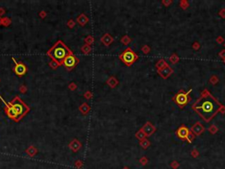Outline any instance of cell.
I'll use <instances>...</instances> for the list:
<instances>
[{
    "instance_id": "obj_1",
    "label": "cell",
    "mask_w": 225,
    "mask_h": 169,
    "mask_svg": "<svg viewBox=\"0 0 225 169\" xmlns=\"http://www.w3.org/2000/svg\"><path fill=\"white\" fill-rule=\"evenodd\" d=\"M222 103L210 93L208 89H204L200 96L192 106V109L205 121L209 123L222 107Z\"/></svg>"
},
{
    "instance_id": "obj_2",
    "label": "cell",
    "mask_w": 225,
    "mask_h": 169,
    "mask_svg": "<svg viewBox=\"0 0 225 169\" xmlns=\"http://www.w3.org/2000/svg\"><path fill=\"white\" fill-rule=\"evenodd\" d=\"M72 51L65 45L62 41H58L48 51V54L53 61H55L58 65L62 64V62L65 59V57L70 54H71Z\"/></svg>"
},
{
    "instance_id": "obj_3",
    "label": "cell",
    "mask_w": 225,
    "mask_h": 169,
    "mask_svg": "<svg viewBox=\"0 0 225 169\" xmlns=\"http://www.w3.org/2000/svg\"><path fill=\"white\" fill-rule=\"evenodd\" d=\"M9 103L12 107V108L14 109L15 113H16V115H17L16 121H19L21 120V118L24 117L30 110V108L22 101L21 99H19V96H15L14 99Z\"/></svg>"
},
{
    "instance_id": "obj_4",
    "label": "cell",
    "mask_w": 225,
    "mask_h": 169,
    "mask_svg": "<svg viewBox=\"0 0 225 169\" xmlns=\"http://www.w3.org/2000/svg\"><path fill=\"white\" fill-rule=\"evenodd\" d=\"M192 92V89L189 91L185 92L183 89H180L176 94L172 97V100L179 106V108H184L188 103L191 101L190 92Z\"/></svg>"
},
{
    "instance_id": "obj_5",
    "label": "cell",
    "mask_w": 225,
    "mask_h": 169,
    "mask_svg": "<svg viewBox=\"0 0 225 169\" xmlns=\"http://www.w3.org/2000/svg\"><path fill=\"white\" fill-rule=\"evenodd\" d=\"M120 60L126 66H131L138 59V55L133 51L132 49L127 48L121 55H119Z\"/></svg>"
},
{
    "instance_id": "obj_6",
    "label": "cell",
    "mask_w": 225,
    "mask_h": 169,
    "mask_svg": "<svg viewBox=\"0 0 225 169\" xmlns=\"http://www.w3.org/2000/svg\"><path fill=\"white\" fill-rule=\"evenodd\" d=\"M78 63H79L78 58L76 57L73 53H71V54H70L69 55H67V57H65V59L63 60V62H62V65H63L68 71H71L72 69H74L76 66H77Z\"/></svg>"
},
{
    "instance_id": "obj_7",
    "label": "cell",
    "mask_w": 225,
    "mask_h": 169,
    "mask_svg": "<svg viewBox=\"0 0 225 169\" xmlns=\"http://www.w3.org/2000/svg\"><path fill=\"white\" fill-rule=\"evenodd\" d=\"M12 61L14 62L15 65H14V68H13V71L14 72L17 74L18 76H23L27 73V66H26L24 63H21V62H19L18 63L16 59L14 57H12Z\"/></svg>"
},
{
    "instance_id": "obj_8",
    "label": "cell",
    "mask_w": 225,
    "mask_h": 169,
    "mask_svg": "<svg viewBox=\"0 0 225 169\" xmlns=\"http://www.w3.org/2000/svg\"><path fill=\"white\" fill-rule=\"evenodd\" d=\"M0 100H1L2 101H3V103L4 104V106H6V115H8V117L11 118V119H12L13 121H16V120H17V115H16V113H15L14 109L12 108V107L11 105H10V103L6 102V100H4L3 98H2V96H0Z\"/></svg>"
},
{
    "instance_id": "obj_9",
    "label": "cell",
    "mask_w": 225,
    "mask_h": 169,
    "mask_svg": "<svg viewBox=\"0 0 225 169\" xmlns=\"http://www.w3.org/2000/svg\"><path fill=\"white\" fill-rule=\"evenodd\" d=\"M141 129L144 132L146 137H150L151 135H153L154 133H155V131L156 130V128L150 123V121H147V123H146L141 128Z\"/></svg>"
},
{
    "instance_id": "obj_10",
    "label": "cell",
    "mask_w": 225,
    "mask_h": 169,
    "mask_svg": "<svg viewBox=\"0 0 225 169\" xmlns=\"http://www.w3.org/2000/svg\"><path fill=\"white\" fill-rule=\"evenodd\" d=\"M205 127L203 126V124L200 123V121H196V123L193 124V125L191 127L190 131L193 132V134L196 136H200L205 131Z\"/></svg>"
},
{
    "instance_id": "obj_11",
    "label": "cell",
    "mask_w": 225,
    "mask_h": 169,
    "mask_svg": "<svg viewBox=\"0 0 225 169\" xmlns=\"http://www.w3.org/2000/svg\"><path fill=\"white\" fill-rule=\"evenodd\" d=\"M189 131H190V129H188L187 126H185L184 124H182V125L177 129L176 135L179 138L182 139V140H185L188 133H189Z\"/></svg>"
},
{
    "instance_id": "obj_12",
    "label": "cell",
    "mask_w": 225,
    "mask_h": 169,
    "mask_svg": "<svg viewBox=\"0 0 225 169\" xmlns=\"http://www.w3.org/2000/svg\"><path fill=\"white\" fill-rule=\"evenodd\" d=\"M158 73L159 74V75H160V77L162 78L166 79V78H168L172 73H173V69H172L171 66L169 65V66H167L166 68L163 69V70L158 71Z\"/></svg>"
},
{
    "instance_id": "obj_13",
    "label": "cell",
    "mask_w": 225,
    "mask_h": 169,
    "mask_svg": "<svg viewBox=\"0 0 225 169\" xmlns=\"http://www.w3.org/2000/svg\"><path fill=\"white\" fill-rule=\"evenodd\" d=\"M100 41H101L102 43L105 45V46L108 47L109 45H111L112 42H114V37H112L110 34L106 33V34H105L104 35L101 37Z\"/></svg>"
},
{
    "instance_id": "obj_14",
    "label": "cell",
    "mask_w": 225,
    "mask_h": 169,
    "mask_svg": "<svg viewBox=\"0 0 225 169\" xmlns=\"http://www.w3.org/2000/svg\"><path fill=\"white\" fill-rule=\"evenodd\" d=\"M69 147H70V149L72 151V152H77V151H79L80 148L82 147V144L80 143L79 140H77V139L75 138V139H73L72 141L70 143Z\"/></svg>"
},
{
    "instance_id": "obj_15",
    "label": "cell",
    "mask_w": 225,
    "mask_h": 169,
    "mask_svg": "<svg viewBox=\"0 0 225 169\" xmlns=\"http://www.w3.org/2000/svg\"><path fill=\"white\" fill-rule=\"evenodd\" d=\"M77 23L79 24V25L84 26L86 25V24L88 23L89 18H88L87 16L85 14V13H81V14L77 18Z\"/></svg>"
},
{
    "instance_id": "obj_16",
    "label": "cell",
    "mask_w": 225,
    "mask_h": 169,
    "mask_svg": "<svg viewBox=\"0 0 225 169\" xmlns=\"http://www.w3.org/2000/svg\"><path fill=\"white\" fill-rule=\"evenodd\" d=\"M106 84H108L111 88H114V87H116L119 84V80L115 78V77L112 76L106 80Z\"/></svg>"
},
{
    "instance_id": "obj_17",
    "label": "cell",
    "mask_w": 225,
    "mask_h": 169,
    "mask_svg": "<svg viewBox=\"0 0 225 169\" xmlns=\"http://www.w3.org/2000/svg\"><path fill=\"white\" fill-rule=\"evenodd\" d=\"M155 66H156V69L158 71H161V70H163V69L166 68L167 66H169V64L167 63V62H166L165 60L162 58V59L158 60V62H156V63L155 64Z\"/></svg>"
},
{
    "instance_id": "obj_18",
    "label": "cell",
    "mask_w": 225,
    "mask_h": 169,
    "mask_svg": "<svg viewBox=\"0 0 225 169\" xmlns=\"http://www.w3.org/2000/svg\"><path fill=\"white\" fill-rule=\"evenodd\" d=\"M79 110L81 111V113L83 114V115H86V114H88L89 112H90L91 110V107L89 106L88 103H83L82 105L79 107Z\"/></svg>"
},
{
    "instance_id": "obj_19",
    "label": "cell",
    "mask_w": 225,
    "mask_h": 169,
    "mask_svg": "<svg viewBox=\"0 0 225 169\" xmlns=\"http://www.w3.org/2000/svg\"><path fill=\"white\" fill-rule=\"evenodd\" d=\"M169 61H170V63H172V64H176V63H179V57L176 54V53H173V54L171 55V57H169Z\"/></svg>"
},
{
    "instance_id": "obj_20",
    "label": "cell",
    "mask_w": 225,
    "mask_h": 169,
    "mask_svg": "<svg viewBox=\"0 0 225 169\" xmlns=\"http://www.w3.org/2000/svg\"><path fill=\"white\" fill-rule=\"evenodd\" d=\"M140 146L143 148V149H148V147L150 146V140H149L147 137H146V138H144L143 140H142V141H140Z\"/></svg>"
},
{
    "instance_id": "obj_21",
    "label": "cell",
    "mask_w": 225,
    "mask_h": 169,
    "mask_svg": "<svg viewBox=\"0 0 225 169\" xmlns=\"http://www.w3.org/2000/svg\"><path fill=\"white\" fill-rule=\"evenodd\" d=\"M26 152L27 153L28 155L30 156V157H33V156H35L36 153H37V149H36V147H35V146H30V147H28V149L26 151Z\"/></svg>"
},
{
    "instance_id": "obj_22",
    "label": "cell",
    "mask_w": 225,
    "mask_h": 169,
    "mask_svg": "<svg viewBox=\"0 0 225 169\" xmlns=\"http://www.w3.org/2000/svg\"><path fill=\"white\" fill-rule=\"evenodd\" d=\"M131 41H132V39L130 38L129 35H124V36H122L121 38V42L123 45H125V46L129 45Z\"/></svg>"
},
{
    "instance_id": "obj_23",
    "label": "cell",
    "mask_w": 225,
    "mask_h": 169,
    "mask_svg": "<svg viewBox=\"0 0 225 169\" xmlns=\"http://www.w3.org/2000/svg\"><path fill=\"white\" fill-rule=\"evenodd\" d=\"M135 137H136V138L138 139V140H140V141H142V140H143L144 138H146V136H145V134H144V132H143L142 129H139V130H138L136 133H135Z\"/></svg>"
},
{
    "instance_id": "obj_24",
    "label": "cell",
    "mask_w": 225,
    "mask_h": 169,
    "mask_svg": "<svg viewBox=\"0 0 225 169\" xmlns=\"http://www.w3.org/2000/svg\"><path fill=\"white\" fill-rule=\"evenodd\" d=\"M81 50H82V52L84 53V54L88 55L89 53L91 51V47L90 46V45L85 44L84 46H82V48H81Z\"/></svg>"
},
{
    "instance_id": "obj_25",
    "label": "cell",
    "mask_w": 225,
    "mask_h": 169,
    "mask_svg": "<svg viewBox=\"0 0 225 169\" xmlns=\"http://www.w3.org/2000/svg\"><path fill=\"white\" fill-rule=\"evenodd\" d=\"M179 6L182 8L183 10H187L188 7L190 6V4L189 2L187 1V0H181L179 2Z\"/></svg>"
},
{
    "instance_id": "obj_26",
    "label": "cell",
    "mask_w": 225,
    "mask_h": 169,
    "mask_svg": "<svg viewBox=\"0 0 225 169\" xmlns=\"http://www.w3.org/2000/svg\"><path fill=\"white\" fill-rule=\"evenodd\" d=\"M218 130H219L218 127L216 126V125H214V124H213V125H211V126L208 128V131H209V133H210L211 135H214V134H216L217 132H218Z\"/></svg>"
},
{
    "instance_id": "obj_27",
    "label": "cell",
    "mask_w": 225,
    "mask_h": 169,
    "mask_svg": "<svg viewBox=\"0 0 225 169\" xmlns=\"http://www.w3.org/2000/svg\"><path fill=\"white\" fill-rule=\"evenodd\" d=\"M194 139H195V135L193 134V132L189 131V133H188L187 138H185V140H187V141L189 143V144H191V143H193V141Z\"/></svg>"
},
{
    "instance_id": "obj_28",
    "label": "cell",
    "mask_w": 225,
    "mask_h": 169,
    "mask_svg": "<svg viewBox=\"0 0 225 169\" xmlns=\"http://www.w3.org/2000/svg\"><path fill=\"white\" fill-rule=\"evenodd\" d=\"M209 82H210L212 84H216L219 82V78L216 75L211 76V78H209Z\"/></svg>"
},
{
    "instance_id": "obj_29",
    "label": "cell",
    "mask_w": 225,
    "mask_h": 169,
    "mask_svg": "<svg viewBox=\"0 0 225 169\" xmlns=\"http://www.w3.org/2000/svg\"><path fill=\"white\" fill-rule=\"evenodd\" d=\"M85 44L90 45V46H91V45L94 42V38H93V37L91 36V35H88V36L85 39Z\"/></svg>"
},
{
    "instance_id": "obj_30",
    "label": "cell",
    "mask_w": 225,
    "mask_h": 169,
    "mask_svg": "<svg viewBox=\"0 0 225 169\" xmlns=\"http://www.w3.org/2000/svg\"><path fill=\"white\" fill-rule=\"evenodd\" d=\"M139 162H140V164L142 166H146L148 164V162H149V159H148V158L147 157H145V156H143V157H142L139 159Z\"/></svg>"
},
{
    "instance_id": "obj_31",
    "label": "cell",
    "mask_w": 225,
    "mask_h": 169,
    "mask_svg": "<svg viewBox=\"0 0 225 169\" xmlns=\"http://www.w3.org/2000/svg\"><path fill=\"white\" fill-rule=\"evenodd\" d=\"M170 166H171V167L172 168V169H178L179 167V163L178 162L177 160H173V161H172L171 162V164H170Z\"/></svg>"
},
{
    "instance_id": "obj_32",
    "label": "cell",
    "mask_w": 225,
    "mask_h": 169,
    "mask_svg": "<svg viewBox=\"0 0 225 169\" xmlns=\"http://www.w3.org/2000/svg\"><path fill=\"white\" fill-rule=\"evenodd\" d=\"M150 50H151V49L150 47L148 46V45H144V46H143L142 47V51L144 53L145 55H147V54H149V53L150 52Z\"/></svg>"
},
{
    "instance_id": "obj_33",
    "label": "cell",
    "mask_w": 225,
    "mask_h": 169,
    "mask_svg": "<svg viewBox=\"0 0 225 169\" xmlns=\"http://www.w3.org/2000/svg\"><path fill=\"white\" fill-rule=\"evenodd\" d=\"M192 48L194 50H196V51H197V50H199L200 49V42H198V41H194L193 43V45H192Z\"/></svg>"
},
{
    "instance_id": "obj_34",
    "label": "cell",
    "mask_w": 225,
    "mask_h": 169,
    "mask_svg": "<svg viewBox=\"0 0 225 169\" xmlns=\"http://www.w3.org/2000/svg\"><path fill=\"white\" fill-rule=\"evenodd\" d=\"M191 155H192L193 158H198L199 155H200V153H199L197 149H193L192 152H191Z\"/></svg>"
},
{
    "instance_id": "obj_35",
    "label": "cell",
    "mask_w": 225,
    "mask_h": 169,
    "mask_svg": "<svg viewBox=\"0 0 225 169\" xmlns=\"http://www.w3.org/2000/svg\"><path fill=\"white\" fill-rule=\"evenodd\" d=\"M2 24H3L4 26H8L11 24V20L8 18H3L2 20Z\"/></svg>"
},
{
    "instance_id": "obj_36",
    "label": "cell",
    "mask_w": 225,
    "mask_h": 169,
    "mask_svg": "<svg viewBox=\"0 0 225 169\" xmlns=\"http://www.w3.org/2000/svg\"><path fill=\"white\" fill-rule=\"evenodd\" d=\"M216 41L218 44H222V43H223V42H224V38L222 36H217L216 39Z\"/></svg>"
},
{
    "instance_id": "obj_37",
    "label": "cell",
    "mask_w": 225,
    "mask_h": 169,
    "mask_svg": "<svg viewBox=\"0 0 225 169\" xmlns=\"http://www.w3.org/2000/svg\"><path fill=\"white\" fill-rule=\"evenodd\" d=\"M162 4H163L165 7H168L170 4H172V0H163V1H162Z\"/></svg>"
},
{
    "instance_id": "obj_38",
    "label": "cell",
    "mask_w": 225,
    "mask_h": 169,
    "mask_svg": "<svg viewBox=\"0 0 225 169\" xmlns=\"http://www.w3.org/2000/svg\"><path fill=\"white\" fill-rule=\"evenodd\" d=\"M84 96H85V99L90 100V99H91V97H92V93H91V92L87 91V92H85V93L84 94Z\"/></svg>"
},
{
    "instance_id": "obj_39",
    "label": "cell",
    "mask_w": 225,
    "mask_h": 169,
    "mask_svg": "<svg viewBox=\"0 0 225 169\" xmlns=\"http://www.w3.org/2000/svg\"><path fill=\"white\" fill-rule=\"evenodd\" d=\"M75 21L73 20H70L69 21H68V23H67V26H69L70 28H73L75 26Z\"/></svg>"
},
{
    "instance_id": "obj_40",
    "label": "cell",
    "mask_w": 225,
    "mask_h": 169,
    "mask_svg": "<svg viewBox=\"0 0 225 169\" xmlns=\"http://www.w3.org/2000/svg\"><path fill=\"white\" fill-rule=\"evenodd\" d=\"M83 165H84V164H83V162L81 160H77L75 162V166H76V167H77V168H81L83 166Z\"/></svg>"
},
{
    "instance_id": "obj_41",
    "label": "cell",
    "mask_w": 225,
    "mask_h": 169,
    "mask_svg": "<svg viewBox=\"0 0 225 169\" xmlns=\"http://www.w3.org/2000/svg\"><path fill=\"white\" fill-rule=\"evenodd\" d=\"M218 55L222 58V60H224V59H225V49H222V51H220L219 54H218Z\"/></svg>"
},
{
    "instance_id": "obj_42",
    "label": "cell",
    "mask_w": 225,
    "mask_h": 169,
    "mask_svg": "<svg viewBox=\"0 0 225 169\" xmlns=\"http://www.w3.org/2000/svg\"><path fill=\"white\" fill-rule=\"evenodd\" d=\"M77 84H76L75 83H70V84H69V88H70V90H72V91H74V90L77 89Z\"/></svg>"
},
{
    "instance_id": "obj_43",
    "label": "cell",
    "mask_w": 225,
    "mask_h": 169,
    "mask_svg": "<svg viewBox=\"0 0 225 169\" xmlns=\"http://www.w3.org/2000/svg\"><path fill=\"white\" fill-rule=\"evenodd\" d=\"M219 15L221 16L222 18H225V8H222V10H220V12H219Z\"/></svg>"
},
{
    "instance_id": "obj_44",
    "label": "cell",
    "mask_w": 225,
    "mask_h": 169,
    "mask_svg": "<svg viewBox=\"0 0 225 169\" xmlns=\"http://www.w3.org/2000/svg\"><path fill=\"white\" fill-rule=\"evenodd\" d=\"M49 64H50V65L52 66V68H57V67H58V66H59V65L57 64V63H56V62H55V61H53V62H51L50 63H49Z\"/></svg>"
},
{
    "instance_id": "obj_45",
    "label": "cell",
    "mask_w": 225,
    "mask_h": 169,
    "mask_svg": "<svg viewBox=\"0 0 225 169\" xmlns=\"http://www.w3.org/2000/svg\"><path fill=\"white\" fill-rule=\"evenodd\" d=\"M19 90H20V92H23V93H25V92H27V87H26L25 86H22L19 88Z\"/></svg>"
},
{
    "instance_id": "obj_46",
    "label": "cell",
    "mask_w": 225,
    "mask_h": 169,
    "mask_svg": "<svg viewBox=\"0 0 225 169\" xmlns=\"http://www.w3.org/2000/svg\"><path fill=\"white\" fill-rule=\"evenodd\" d=\"M220 113H222V115H224L225 114V106L224 105L222 106V107L221 108V110H220Z\"/></svg>"
},
{
    "instance_id": "obj_47",
    "label": "cell",
    "mask_w": 225,
    "mask_h": 169,
    "mask_svg": "<svg viewBox=\"0 0 225 169\" xmlns=\"http://www.w3.org/2000/svg\"><path fill=\"white\" fill-rule=\"evenodd\" d=\"M4 12V10L3 8H0V15H3Z\"/></svg>"
},
{
    "instance_id": "obj_48",
    "label": "cell",
    "mask_w": 225,
    "mask_h": 169,
    "mask_svg": "<svg viewBox=\"0 0 225 169\" xmlns=\"http://www.w3.org/2000/svg\"><path fill=\"white\" fill-rule=\"evenodd\" d=\"M41 17H45V12H41Z\"/></svg>"
},
{
    "instance_id": "obj_49",
    "label": "cell",
    "mask_w": 225,
    "mask_h": 169,
    "mask_svg": "<svg viewBox=\"0 0 225 169\" xmlns=\"http://www.w3.org/2000/svg\"><path fill=\"white\" fill-rule=\"evenodd\" d=\"M122 169H130V168H129V167H128V166H124V167L122 168Z\"/></svg>"
},
{
    "instance_id": "obj_50",
    "label": "cell",
    "mask_w": 225,
    "mask_h": 169,
    "mask_svg": "<svg viewBox=\"0 0 225 169\" xmlns=\"http://www.w3.org/2000/svg\"><path fill=\"white\" fill-rule=\"evenodd\" d=\"M0 24H2V18H0Z\"/></svg>"
},
{
    "instance_id": "obj_51",
    "label": "cell",
    "mask_w": 225,
    "mask_h": 169,
    "mask_svg": "<svg viewBox=\"0 0 225 169\" xmlns=\"http://www.w3.org/2000/svg\"><path fill=\"white\" fill-rule=\"evenodd\" d=\"M222 61H223V63H225V59H224V60H222Z\"/></svg>"
},
{
    "instance_id": "obj_52",
    "label": "cell",
    "mask_w": 225,
    "mask_h": 169,
    "mask_svg": "<svg viewBox=\"0 0 225 169\" xmlns=\"http://www.w3.org/2000/svg\"><path fill=\"white\" fill-rule=\"evenodd\" d=\"M224 47H225V42H224Z\"/></svg>"
}]
</instances>
